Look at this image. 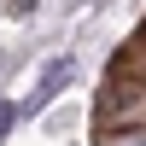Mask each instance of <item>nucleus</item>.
I'll return each instance as SVG.
<instances>
[{"mask_svg": "<svg viewBox=\"0 0 146 146\" xmlns=\"http://www.w3.org/2000/svg\"><path fill=\"white\" fill-rule=\"evenodd\" d=\"M12 123H18V105H12V100H0V140L12 135Z\"/></svg>", "mask_w": 146, "mask_h": 146, "instance_id": "f03ea898", "label": "nucleus"}, {"mask_svg": "<svg viewBox=\"0 0 146 146\" xmlns=\"http://www.w3.org/2000/svg\"><path fill=\"white\" fill-rule=\"evenodd\" d=\"M70 82H76V58H53V64L41 70V82H35V94L18 105V117H35V111H47V105H53L58 94L70 88Z\"/></svg>", "mask_w": 146, "mask_h": 146, "instance_id": "f257e3e1", "label": "nucleus"}]
</instances>
